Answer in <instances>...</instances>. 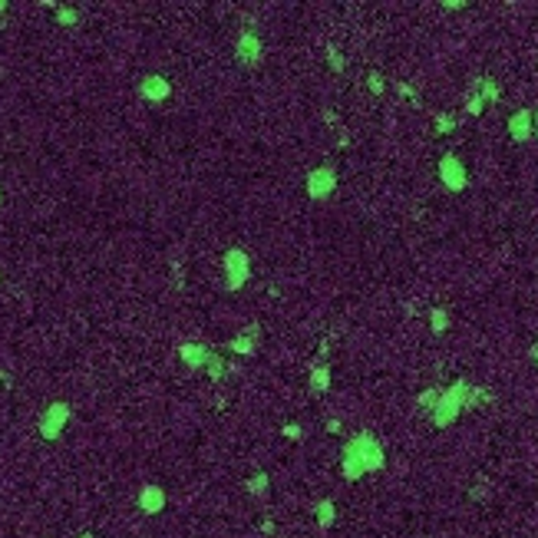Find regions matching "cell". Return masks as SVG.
Returning a JSON list of instances; mask_svg holds the SVG:
<instances>
[{"label":"cell","instance_id":"obj_1","mask_svg":"<svg viewBox=\"0 0 538 538\" xmlns=\"http://www.w3.org/2000/svg\"><path fill=\"white\" fill-rule=\"evenodd\" d=\"M387 465V452L380 446V439L374 433H357L344 443V452H340V472H344L347 482H357L367 472H380Z\"/></svg>","mask_w":538,"mask_h":538},{"label":"cell","instance_id":"obj_2","mask_svg":"<svg viewBox=\"0 0 538 538\" xmlns=\"http://www.w3.org/2000/svg\"><path fill=\"white\" fill-rule=\"evenodd\" d=\"M469 393H472V383H469V380H456V383H449V387L443 390V396H439L436 410L430 413L433 426H439V430L452 426V423H456V419L469 410Z\"/></svg>","mask_w":538,"mask_h":538},{"label":"cell","instance_id":"obj_3","mask_svg":"<svg viewBox=\"0 0 538 538\" xmlns=\"http://www.w3.org/2000/svg\"><path fill=\"white\" fill-rule=\"evenodd\" d=\"M222 271H224V287L228 291H241L251 278V258L244 248H228L222 258Z\"/></svg>","mask_w":538,"mask_h":538},{"label":"cell","instance_id":"obj_4","mask_svg":"<svg viewBox=\"0 0 538 538\" xmlns=\"http://www.w3.org/2000/svg\"><path fill=\"white\" fill-rule=\"evenodd\" d=\"M304 189H307V198H314V202L330 198V195L337 192V169L334 165H317L314 172H307Z\"/></svg>","mask_w":538,"mask_h":538},{"label":"cell","instance_id":"obj_5","mask_svg":"<svg viewBox=\"0 0 538 538\" xmlns=\"http://www.w3.org/2000/svg\"><path fill=\"white\" fill-rule=\"evenodd\" d=\"M439 182L446 185L449 192H463L465 185H469V172H465L463 159L456 155V152H446V155H439Z\"/></svg>","mask_w":538,"mask_h":538},{"label":"cell","instance_id":"obj_6","mask_svg":"<svg viewBox=\"0 0 538 538\" xmlns=\"http://www.w3.org/2000/svg\"><path fill=\"white\" fill-rule=\"evenodd\" d=\"M70 416H73V410H70V403H63V400H57V403H50L44 410V416H40V436L44 439H60V433H63V426L70 423Z\"/></svg>","mask_w":538,"mask_h":538},{"label":"cell","instance_id":"obj_7","mask_svg":"<svg viewBox=\"0 0 538 538\" xmlns=\"http://www.w3.org/2000/svg\"><path fill=\"white\" fill-rule=\"evenodd\" d=\"M265 57V44H261V37L254 30H241L238 44H235V60L244 66V70H254L258 63Z\"/></svg>","mask_w":538,"mask_h":538},{"label":"cell","instance_id":"obj_8","mask_svg":"<svg viewBox=\"0 0 538 538\" xmlns=\"http://www.w3.org/2000/svg\"><path fill=\"white\" fill-rule=\"evenodd\" d=\"M508 135H512V142H528L535 135V113L532 109H515L508 116Z\"/></svg>","mask_w":538,"mask_h":538},{"label":"cell","instance_id":"obj_9","mask_svg":"<svg viewBox=\"0 0 538 538\" xmlns=\"http://www.w3.org/2000/svg\"><path fill=\"white\" fill-rule=\"evenodd\" d=\"M139 96L142 99H149V103H162V99H169L172 96V83L165 79V76L159 73H149L139 79Z\"/></svg>","mask_w":538,"mask_h":538},{"label":"cell","instance_id":"obj_10","mask_svg":"<svg viewBox=\"0 0 538 538\" xmlns=\"http://www.w3.org/2000/svg\"><path fill=\"white\" fill-rule=\"evenodd\" d=\"M179 357H182V363H185L189 370H209L215 350L205 347V344H182L179 347Z\"/></svg>","mask_w":538,"mask_h":538},{"label":"cell","instance_id":"obj_11","mask_svg":"<svg viewBox=\"0 0 538 538\" xmlns=\"http://www.w3.org/2000/svg\"><path fill=\"white\" fill-rule=\"evenodd\" d=\"M258 340H261V327H258V324H248L238 337L228 340V350H231V354H241V357H251L254 350H258Z\"/></svg>","mask_w":538,"mask_h":538},{"label":"cell","instance_id":"obj_12","mask_svg":"<svg viewBox=\"0 0 538 538\" xmlns=\"http://www.w3.org/2000/svg\"><path fill=\"white\" fill-rule=\"evenodd\" d=\"M139 508L146 512V515H159L165 508V489L162 486H142V492H139Z\"/></svg>","mask_w":538,"mask_h":538},{"label":"cell","instance_id":"obj_13","mask_svg":"<svg viewBox=\"0 0 538 538\" xmlns=\"http://www.w3.org/2000/svg\"><path fill=\"white\" fill-rule=\"evenodd\" d=\"M476 90H479V96L486 99V106H489V103H499V99H502V86L495 83L492 76H479V79H476Z\"/></svg>","mask_w":538,"mask_h":538},{"label":"cell","instance_id":"obj_14","mask_svg":"<svg viewBox=\"0 0 538 538\" xmlns=\"http://www.w3.org/2000/svg\"><path fill=\"white\" fill-rule=\"evenodd\" d=\"M314 512H317V525H320V532H327L330 525H334V519H337V506H334V499H320Z\"/></svg>","mask_w":538,"mask_h":538},{"label":"cell","instance_id":"obj_15","mask_svg":"<svg viewBox=\"0 0 538 538\" xmlns=\"http://www.w3.org/2000/svg\"><path fill=\"white\" fill-rule=\"evenodd\" d=\"M307 383H311L314 393H327L330 390V367L327 363H317L314 370H311V376H307Z\"/></svg>","mask_w":538,"mask_h":538},{"label":"cell","instance_id":"obj_16","mask_svg":"<svg viewBox=\"0 0 538 538\" xmlns=\"http://www.w3.org/2000/svg\"><path fill=\"white\" fill-rule=\"evenodd\" d=\"M430 330H433V334H446L449 330V311L446 307H433V311H430Z\"/></svg>","mask_w":538,"mask_h":538},{"label":"cell","instance_id":"obj_17","mask_svg":"<svg viewBox=\"0 0 538 538\" xmlns=\"http://www.w3.org/2000/svg\"><path fill=\"white\" fill-rule=\"evenodd\" d=\"M439 396H443V390L439 387H430V390H423L416 396V403H419V410H426V413H433L436 410V403H439Z\"/></svg>","mask_w":538,"mask_h":538},{"label":"cell","instance_id":"obj_18","mask_svg":"<svg viewBox=\"0 0 538 538\" xmlns=\"http://www.w3.org/2000/svg\"><path fill=\"white\" fill-rule=\"evenodd\" d=\"M482 109H486V99L479 96L476 83H472V86H469V96H465V113H469V116H482Z\"/></svg>","mask_w":538,"mask_h":538},{"label":"cell","instance_id":"obj_19","mask_svg":"<svg viewBox=\"0 0 538 538\" xmlns=\"http://www.w3.org/2000/svg\"><path fill=\"white\" fill-rule=\"evenodd\" d=\"M268 482H271L268 472H254V476L244 482V489H248L251 495H265V492H268Z\"/></svg>","mask_w":538,"mask_h":538},{"label":"cell","instance_id":"obj_20","mask_svg":"<svg viewBox=\"0 0 538 538\" xmlns=\"http://www.w3.org/2000/svg\"><path fill=\"white\" fill-rule=\"evenodd\" d=\"M367 90L374 93V96H387V79H383L380 70H370V73H367Z\"/></svg>","mask_w":538,"mask_h":538},{"label":"cell","instance_id":"obj_21","mask_svg":"<svg viewBox=\"0 0 538 538\" xmlns=\"http://www.w3.org/2000/svg\"><path fill=\"white\" fill-rule=\"evenodd\" d=\"M433 126H436V133H439V135H446V133H452V129L459 126V119H456L452 113H439Z\"/></svg>","mask_w":538,"mask_h":538},{"label":"cell","instance_id":"obj_22","mask_svg":"<svg viewBox=\"0 0 538 538\" xmlns=\"http://www.w3.org/2000/svg\"><path fill=\"white\" fill-rule=\"evenodd\" d=\"M327 66L334 70V73H344V70H347V66H344V53H340V46H334V44L327 46Z\"/></svg>","mask_w":538,"mask_h":538},{"label":"cell","instance_id":"obj_23","mask_svg":"<svg viewBox=\"0 0 538 538\" xmlns=\"http://www.w3.org/2000/svg\"><path fill=\"white\" fill-rule=\"evenodd\" d=\"M57 23L60 27H73V23H79V14L73 7H57Z\"/></svg>","mask_w":538,"mask_h":538},{"label":"cell","instance_id":"obj_24","mask_svg":"<svg viewBox=\"0 0 538 538\" xmlns=\"http://www.w3.org/2000/svg\"><path fill=\"white\" fill-rule=\"evenodd\" d=\"M489 400H492V393H489V390H482V387H476V383H472V393H469V410H476V406L489 403Z\"/></svg>","mask_w":538,"mask_h":538},{"label":"cell","instance_id":"obj_25","mask_svg":"<svg viewBox=\"0 0 538 538\" xmlns=\"http://www.w3.org/2000/svg\"><path fill=\"white\" fill-rule=\"evenodd\" d=\"M396 93H400L403 99H413V103H416V90H413L410 83H396Z\"/></svg>","mask_w":538,"mask_h":538},{"label":"cell","instance_id":"obj_26","mask_svg":"<svg viewBox=\"0 0 538 538\" xmlns=\"http://www.w3.org/2000/svg\"><path fill=\"white\" fill-rule=\"evenodd\" d=\"M281 433H285L287 439H291V443H298V439H300V426H298V423H287V426L281 430Z\"/></svg>","mask_w":538,"mask_h":538},{"label":"cell","instance_id":"obj_27","mask_svg":"<svg viewBox=\"0 0 538 538\" xmlns=\"http://www.w3.org/2000/svg\"><path fill=\"white\" fill-rule=\"evenodd\" d=\"M443 7H446V10H465V0H446Z\"/></svg>","mask_w":538,"mask_h":538},{"label":"cell","instance_id":"obj_28","mask_svg":"<svg viewBox=\"0 0 538 538\" xmlns=\"http://www.w3.org/2000/svg\"><path fill=\"white\" fill-rule=\"evenodd\" d=\"M324 430H327V433H340V419H327Z\"/></svg>","mask_w":538,"mask_h":538},{"label":"cell","instance_id":"obj_29","mask_svg":"<svg viewBox=\"0 0 538 538\" xmlns=\"http://www.w3.org/2000/svg\"><path fill=\"white\" fill-rule=\"evenodd\" d=\"M528 360H532V363H535V367H538V340H535V344H532V347H528Z\"/></svg>","mask_w":538,"mask_h":538},{"label":"cell","instance_id":"obj_30","mask_svg":"<svg viewBox=\"0 0 538 538\" xmlns=\"http://www.w3.org/2000/svg\"><path fill=\"white\" fill-rule=\"evenodd\" d=\"M3 10H7V0H0V14H3Z\"/></svg>","mask_w":538,"mask_h":538},{"label":"cell","instance_id":"obj_31","mask_svg":"<svg viewBox=\"0 0 538 538\" xmlns=\"http://www.w3.org/2000/svg\"><path fill=\"white\" fill-rule=\"evenodd\" d=\"M535 135H538V113H535Z\"/></svg>","mask_w":538,"mask_h":538}]
</instances>
